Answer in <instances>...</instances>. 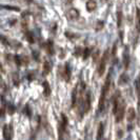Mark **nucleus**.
<instances>
[{"mask_svg": "<svg viewBox=\"0 0 140 140\" xmlns=\"http://www.w3.org/2000/svg\"><path fill=\"white\" fill-rule=\"evenodd\" d=\"M110 84H111V75H109L105 79V82L103 84L102 91H101V96L99 99V105H98V112H102L103 107H104V102H105V97H106V93L110 90Z\"/></svg>", "mask_w": 140, "mask_h": 140, "instance_id": "nucleus-1", "label": "nucleus"}, {"mask_svg": "<svg viewBox=\"0 0 140 140\" xmlns=\"http://www.w3.org/2000/svg\"><path fill=\"white\" fill-rule=\"evenodd\" d=\"M107 58H109V50H106V51L103 53V55H102V57H101V59H100V63H99V66H98V74H99L100 76L103 75L104 72H105Z\"/></svg>", "mask_w": 140, "mask_h": 140, "instance_id": "nucleus-2", "label": "nucleus"}, {"mask_svg": "<svg viewBox=\"0 0 140 140\" xmlns=\"http://www.w3.org/2000/svg\"><path fill=\"white\" fill-rule=\"evenodd\" d=\"M14 136V130L11 124H6L3 126V138L4 140H12Z\"/></svg>", "mask_w": 140, "mask_h": 140, "instance_id": "nucleus-3", "label": "nucleus"}, {"mask_svg": "<svg viewBox=\"0 0 140 140\" xmlns=\"http://www.w3.org/2000/svg\"><path fill=\"white\" fill-rule=\"evenodd\" d=\"M124 112H125V104H124V102L122 101L120 104H119V106H118V110H117V112H116V122H120L122 119H123V117H124Z\"/></svg>", "mask_w": 140, "mask_h": 140, "instance_id": "nucleus-4", "label": "nucleus"}, {"mask_svg": "<svg viewBox=\"0 0 140 140\" xmlns=\"http://www.w3.org/2000/svg\"><path fill=\"white\" fill-rule=\"evenodd\" d=\"M103 132H104V126H103V123H99V126H98V131H97V138L96 140H102V137H103Z\"/></svg>", "mask_w": 140, "mask_h": 140, "instance_id": "nucleus-5", "label": "nucleus"}, {"mask_svg": "<svg viewBox=\"0 0 140 140\" xmlns=\"http://www.w3.org/2000/svg\"><path fill=\"white\" fill-rule=\"evenodd\" d=\"M42 87H43V91H44V96L45 97H47V96H50V94H51V88H50V84H49V82L47 81H44L43 83H42Z\"/></svg>", "mask_w": 140, "mask_h": 140, "instance_id": "nucleus-6", "label": "nucleus"}, {"mask_svg": "<svg viewBox=\"0 0 140 140\" xmlns=\"http://www.w3.org/2000/svg\"><path fill=\"white\" fill-rule=\"evenodd\" d=\"M135 118H136L135 110H134L133 107H130V109L127 110V120H128V121H133Z\"/></svg>", "mask_w": 140, "mask_h": 140, "instance_id": "nucleus-7", "label": "nucleus"}, {"mask_svg": "<svg viewBox=\"0 0 140 140\" xmlns=\"http://www.w3.org/2000/svg\"><path fill=\"white\" fill-rule=\"evenodd\" d=\"M90 109H91V93L87 92V96H85V112H89Z\"/></svg>", "mask_w": 140, "mask_h": 140, "instance_id": "nucleus-8", "label": "nucleus"}, {"mask_svg": "<svg viewBox=\"0 0 140 140\" xmlns=\"http://www.w3.org/2000/svg\"><path fill=\"white\" fill-rule=\"evenodd\" d=\"M96 7H97L96 1H88V2H87V10H88L89 12H93V11H95Z\"/></svg>", "mask_w": 140, "mask_h": 140, "instance_id": "nucleus-9", "label": "nucleus"}, {"mask_svg": "<svg viewBox=\"0 0 140 140\" xmlns=\"http://www.w3.org/2000/svg\"><path fill=\"white\" fill-rule=\"evenodd\" d=\"M64 76H65V80L68 81L69 78H71V69H69V65L68 63L65 64V67H64Z\"/></svg>", "mask_w": 140, "mask_h": 140, "instance_id": "nucleus-10", "label": "nucleus"}, {"mask_svg": "<svg viewBox=\"0 0 140 140\" xmlns=\"http://www.w3.org/2000/svg\"><path fill=\"white\" fill-rule=\"evenodd\" d=\"M128 64H130V56H128V50L126 46V51L124 52V66H125V68L128 67Z\"/></svg>", "mask_w": 140, "mask_h": 140, "instance_id": "nucleus-11", "label": "nucleus"}, {"mask_svg": "<svg viewBox=\"0 0 140 140\" xmlns=\"http://www.w3.org/2000/svg\"><path fill=\"white\" fill-rule=\"evenodd\" d=\"M67 15H68V18H71V19H77L78 18V12L74 9H72L71 11H69Z\"/></svg>", "mask_w": 140, "mask_h": 140, "instance_id": "nucleus-12", "label": "nucleus"}, {"mask_svg": "<svg viewBox=\"0 0 140 140\" xmlns=\"http://www.w3.org/2000/svg\"><path fill=\"white\" fill-rule=\"evenodd\" d=\"M50 71H51V65H50V63L47 61H45L44 62V71H43V74L46 75V74L50 73Z\"/></svg>", "mask_w": 140, "mask_h": 140, "instance_id": "nucleus-13", "label": "nucleus"}, {"mask_svg": "<svg viewBox=\"0 0 140 140\" xmlns=\"http://www.w3.org/2000/svg\"><path fill=\"white\" fill-rule=\"evenodd\" d=\"M77 87L74 89V91H73V95H72V106H74L75 105V103H76V95H77Z\"/></svg>", "mask_w": 140, "mask_h": 140, "instance_id": "nucleus-14", "label": "nucleus"}, {"mask_svg": "<svg viewBox=\"0 0 140 140\" xmlns=\"http://www.w3.org/2000/svg\"><path fill=\"white\" fill-rule=\"evenodd\" d=\"M82 52H83V59H84V60L88 59L89 56H90V54H91V50L88 49V47H85L84 50H82Z\"/></svg>", "mask_w": 140, "mask_h": 140, "instance_id": "nucleus-15", "label": "nucleus"}, {"mask_svg": "<svg viewBox=\"0 0 140 140\" xmlns=\"http://www.w3.org/2000/svg\"><path fill=\"white\" fill-rule=\"evenodd\" d=\"M119 104H120V102H119L118 98H117V99H115V100H114V107H113V113H114V115L116 114V112H117V110H118Z\"/></svg>", "mask_w": 140, "mask_h": 140, "instance_id": "nucleus-16", "label": "nucleus"}, {"mask_svg": "<svg viewBox=\"0 0 140 140\" xmlns=\"http://www.w3.org/2000/svg\"><path fill=\"white\" fill-rule=\"evenodd\" d=\"M127 81H128V77L126 76V74H122V75H121V78H120V80H119L120 84H123V83H125V82H127Z\"/></svg>", "mask_w": 140, "mask_h": 140, "instance_id": "nucleus-17", "label": "nucleus"}, {"mask_svg": "<svg viewBox=\"0 0 140 140\" xmlns=\"http://www.w3.org/2000/svg\"><path fill=\"white\" fill-rule=\"evenodd\" d=\"M26 38H28V41H29L30 43H33V42H34L33 33H31V32H26Z\"/></svg>", "mask_w": 140, "mask_h": 140, "instance_id": "nucleus-18", "label": "nucleus"}, {"mask_svg": "<svg viewBox=\"0 0 140 140\" xmlns=\"http://www.w3.org/2000/svg\"><path fill=\"white\" fill-rule=\"evenodd\" d=\"M1 8H4V9H7V10H12V11H17V12H19L20 10L17 8V7H11V6H2Z\"/></svg>", "mask_w": 140, "mask_h": 140, "instance_id": "nucleus-19", "label": "nucleus"}, {"mask_svg": "<svg viewBox=\"0 0 140 140\" xmlns=\"http://www.w3.org/2000/svg\"><path fill=\"white\" fill-rule=\"evenodd\" d=\"M135 87H136V93L139 95V79H136V81H135Z\"/></svg>", "mask_w": 140, "mask_h": 140, "instance_id": "nucleus-20", "label": "nucleus"}, {"mask_svg": "<svg viewBox=\"0 0 140 140\" xmlns=\"http://www.w3.org/2000/svg\"><path fill=\"white\" fill-rule=\"evenodd\" d=\"M121 18H122V16H121V12L119 11V12H118V26L121 25Z\"/></svg>", "mask_w": 140, "mask_h": 140, "instance_id": "nucleus-21", "label": "nucleus"}, {"mask_svg": "<svg viewBox=\"0 0 140 140\" xmlns=\"http://www.w3.org/2000/svg\"><path fill=\"white\" fill-rule=\"evenodd\" d=\"M10 109H9V113L10 114H13L14 112H15V107H14V105H12V104H10V106H9Z\"/></svg>", "mask_w": 140, "mask_h": 140, "instance_id": "nucleus-22", "label": "nucleus"}, {"mask_svg": "<svg viewBox=\"0 0 140 140\" xmlns=\"http://www.w3.org/2000/svg\"><path fill=\"white\" fill-rule=\"evenodd\" d=\"M15 60L17 61V64H18V65L21 64V62H20V57H19V56H16V57H15Z\"/></svg>", "mask_w": 140, "mask_h": 140, "instance_id": "nucleus-23", "label": "nucleus"}, {"mask_svg": "<svg viewBox=\"0 0 140 140\" xmlns=\"http://www.w3.org/2000/svg\"><path fill=\"white\" fill-rule=\"evenodd\" d=\"M25 111H26V114H28L29 116H31V113H30V109H29V105H26V106H25Z\"/></svg>", "mask_w": 140, "mask_h": 140, "instance_id": "nucleus-24", "label": "nucleus"}]
</instances>
